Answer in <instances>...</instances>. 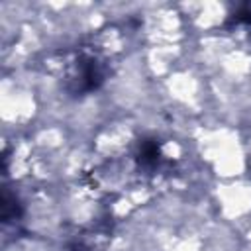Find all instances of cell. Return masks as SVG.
<instances>
[{
	"instance_id": "obj_1",
	"label": "cell",
	"mask_w": 251,
	"mask_h": 251,
	"mask_svg": "<svg viewBox=\"0 0 251 251\" xmlns=\"http://www.w3.org/2000/svg\"><path fill=\"white\" fill-rule=\"evenodd\" d=\"M159 159V151H157V145L155 143H143L141 147V155H139V161L143 165H149V163H155Z\"/></svg>"
}]
</instances>
